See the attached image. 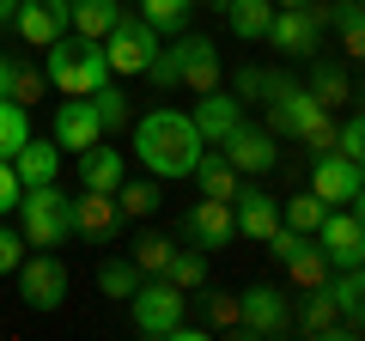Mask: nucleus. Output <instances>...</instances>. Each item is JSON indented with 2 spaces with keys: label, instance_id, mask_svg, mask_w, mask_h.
Instances as JSON below:
<instances>
[{
  "label": "nucleus",
  "instance_id": "34",
  "mask_svg": "<svg viewBox=\"0 0 365 341\" xmlns=\"http://www.w3.org/2000/svg\"><path fill=\"white\" fill-rule=\"evenodd\" d=\"M170 250H177V244H170L165 232H146L140 244H134V268H140V275H165V263H170Z\"/></svg>",
  "mask_w": 365,
  "mask_h": 341
},
{
  "label": "nucleus",
  "instance_id": "16",
  "mask_svg": "<svg viewBox=\"0 0 365 341\" xmlns=\"http://www.w3.org/2000/svg\"><path fill=\"white\" fill-rule=\"evenodd\" d=\"M13 25H19V37H25L31 49H49L67 31V0H19Z\"/></svg>",
  "mask_w": 365,
  "mask_h": 341
},
{
  "label": "nucleus",
  "instance_id": "45",
  "mask_svg": "<svg viewBox=\"0 0 365 341\" xmlns=\"http://www.w3.org/2000/svg\"><path fill=\"white\" fill-rule=\"evenodd\" d=\"M13 13H19V0H0V25H13Z\"/></svg>",
  "mask_w": 365,
  "mask_h": 341
},
{
  "label": "nucleus",
  "instance_id": "7",
  "mask_svg": "<svg viewBox=\"0 0 365 341\" xmlns=\"http://www.w3.org/2000/svg\"><path fill=\"white\" fill-rule=\"evenodd\" d=\"M237 311H244L237 335H287L292 329V305L280 287H244L237 292Z\"/></svg>",
  "mask_w": 365,
  "mask_h": 341
},
{
  "label": "nucleus",
  "instance_id": "48",
  "mask_svg": "<svg viewBox=\"0 0 365 341\" xmlns=\"http://www.w3.org/2000/svg\"><path fill=\"white\" fill-rule=\"evenodd\" d=\"M128 6H134V0H128Z\"/></svg>",
  "mask_w": 365,
  "mask_h": 341
},
{
  "label": "nucleus",
  "instance_id": "20",
  "mask_svg": "<svg viewBox=\"0 0 365 341\" xmlns=\"http://www.w3.org/2000/svg\"><path fill=\"white\" fill-rule=\"evenodd\" d=\"M323 292L341 305V317H347V335H353V329L365 335V263H359V268H341L335 280H323Z\"/></svg>",
  "mask_w": 365,
  "mask_h": 341
},
{
  "label": "nucleus",
  "instance_id": "41",
  "mask_svg": "<svg viewBox=\"0 0 365 341\" xmlns=\"http://www.w3.org/2000/svg\"><path fill=\"white\" fill-rule=\"evenodd\" d=\"M19 195H25V183H19V170H13V158H0V220L19 208Z\"/></svg>",
  "mask_w": 365,
  "mask_h": 341
},
{
  "label": "nucleus",
  "instance_id": "2",
  "mask_svg": "<svg viewBox=\"0 0 365 341\" xmlns=\"http://www.w3.org/2000/svg\"><path fill=\"white\" fill-rule=\"evenodd\" d=\"M43 73H49V86H61V98H91L110 79V55H104V43L79 37V31H61V37L49 43Z\"/></svg>",
  "mask_w": 365,
  "mask_h": 341
},
{
  "label": "nucleus",
  "instance_id": "6",
  "mask_svg": "<svg viewBox=\"0 0 365 341\" xmlns=\"http://www.w3.org/2000/svg\"><path fill=\"white\" fill-rule=\"evenodd\" d=\"M317 244H323L329 268H359L365 263V220L353 208H329L317 225Z\"/></svg>",
  "mask_w": 365,
  "mask_h": 341
},
{
  "label": "nucleus",
  "instance_id": "13",
  "mask_svg": "<svg viewBox=\"0 0 365 341\" xmlns=\"http://www.w3.org/2000/svg\"><path fill=\"white\" fill-rule=\"evenodd\" d=\"M232 220H237V238H256V244H268L274 225H280V201L262 195L256 177H250V183H237V195H232Z\"/></svg>",
  "mask_w": 365,
  "mask_h": 341
},
{
  "label": "nucleus",
  "instance_id": "43",
  "mask_svg": "<svg viewBox=\"0 0 365 341\" xmlns=\"http://www.w3.org/2000/svg\"><path fill=\"white\" fill-rule=\"evenodd\" d=\"M0 98H13V61L0 55Z\"/></svg>",
  "mask_w": 365,
  "mask_h": 341
},
{
  "label": "nucleus",
  "instance_id": "35",
  "mask_svg": "<svg viewBox=\"0 0 365 341\" xmlns=\"http://www.w3.org/2000/svg\"><path fill=\"white\" fill-rule=\"evenodd\" d=\"M43 92H49V73L31 61H13V104H43Z\"/></svg>",
  "mask_w": 365,
  "mask_h": 341
},
{
  "label": "nucleus",
  "instance_id": "15",
  "mask_svg": "<svg viewBox=\"0 0 365 341\" xmlns=\"http://www.w3.org/2000/svg\"><path fill=\"white\" fill-rule=\"evenodd\" d=\"M359 177H365V170L353 165L347 153H317V165H311V189L329 201V208H347L353 189H359Z\"/></svg>",
  "mask_w": 365,
  "mask_h": 341
},
{
  "label": "nucleus",
  "instance_id": "17",
  "mask_svg": "<svg viewBox=\"0 0 365 341\" xmlns=\"http://www.w3.org/2000/svg\"><path fill=\"white\" fill-rule=\"evenodd\" d=\"M116 225H122L116 195H104V189H86V195L73 201V232H79V238H91V244H110V238H116Z\"/></svg>",
  "mask_w": 365,
  "mask_h": 341
},
{
  "label": "nucleus",
  "instance_id": "10",
  "mask_svg": "<svg viewBox=\"0 0 365 341\" xmlns=\"http://www.w3.org/2000/svg\"><path fill=\"white\" fill-rule=\"evenodd\" d=\"M19 292H25L31 311H55L67 299V268L61 256H25L19 263Z\"/></svg>",
  "mask_w": 365,
  "mask_h": 341
},
{
  "label": "nucleus",
  "instance_id": "38",
  "mask_svg": "<svg viewBox=\"0 0 365 341\" xmlns=\"http://www.w3.org/2000/svg\"><path fill=\"white\" fill-rule=\"evenodd\" d=\"M232 98H237V104H262V98H268V73H262L256 61H250V67H237V79H232Z\"/></svg>",
  "mask_w": 365,
  "mask_h": 341
},
{
  "label": "nucleus",
  "instance_id": "27",
  "mask_svg": "<svg viewBox=\"0 0 365 341\" xmlns=\"http://www.w3.org/2000/svg\"><path fill=\"white\" fill-rule=\"evenodd\" d=\"M165 280L170 287H182V292H195V287H207V250H170V263H165Z\"/></svg>",
  "mask_w": 365,
  "mask_h": 341
},
{
  "label": "nucleus",
  "instance_id": "39",
  "mask_svg": "<svg viewBox=\"0 0 365 341\" xmlns=\"http://www.w3.org/2000/svg\"><path fill=\"white\" fill-rule=\"evenodd\" d=\"M335 153H347L353 165H365V116L341 122V134H335Z\"/></svg>",
  "mask_w": 365,
  "mask_h": 341
},
{
  "label": "nucleus",
  "instance_id": "36",
  "mask_svg": "<svg viewBox=\"0 0 365 341\" xmlns=\"http://www.w3.org/2000/svg\"><path fill=\"white\" fill-rule=\"evenodd\" d=\"M116 208H122V213H134V220H146V213L158 208V189H153V183H128V177H122V189H116Z\"/></svg>",
  "mask_w": 365,
  "mask_h": 341
},
{
  "label": "nucleus",
  "instance_id": "21",
  "mask_svg": "<svg viewBox=\"0 0 365 341\" xmlns=\"http://www.w3.org/2000/svg\"><path fill=\"white\" fill-rule=\"evenodd\" d=\"M79 183L116 195V189H122V153H116V146H104V141L86 146V153H79Z\"/></svg>",
  "mask_w": 365,
  "mask_h": 341
},
{
  "label": "nucleus",
  "instance_id": "4",
  "mask_svg": "<svg viewBox=\"0 0 365 341\" xmlns=\"http://www.w3.org/2000/svg\"><path fill=\"white\" fill-rule=\"evenodd\" d=\"M128 305H134V329H140V335H153V341H165L170 329L182 323V305H189V292L170 287L165 275H146L140 292H134Z\"/></svg>",
  "mask_w": 365,
  "mask_h": 341
},
{
  "label": "nucleus",
  "instance_id": "1",
  "mask_svg": "<svg viewBox=\"0 0 365 341\" xmlns=\"http://www.w3.org/2000/svg\"><path fill=\"white\" fill-rule=\"evenodd\" d=\"M134 153H140V165L153 170V177H189L195 158L207 153V141H201L195 122L177 116V110H146V116L134 122Z\"/></svg>",
  "mask_w": 365,
  "mask_h": 341
},
{
  "label": "nucleus",
  "instance_id": "40",
  "mask_svg": "<svg viewBox=\"0 0 365 341\" xmlns=\"http://www.w3.org/2000/svg\"><path fill=\"white\" fill-rule=\"evenodd\" d=\"M19 263H25V232H13V225H0V275H13Z\"/></svg>",
  "mask_w": 365,
  "mask_h": 341
},
{
  "label": "nucleus",
  "instance_id": "12",
  "mask_svg": "<svg viewBox=\"0 0 365 341\" xmlns=\"http://www.w3.org/2000/svg\"><path fill=\"white\" fill-rule=\"evenodd\" d=\"M104 141V122H98V104L91 98H67L55 104V146L61 153H86V146Z\"/></svg>",
  "mask_w": 365,
  "mask_h": 341
},
{
  "label": "nucleus",
  "instance_id": "5",
  "mask_svg": "<svg viewBox=\"0 0 365 341\" xmlns=\"http://www.w3.org/2000/svg\"><path fill=\"white\" fill-rule=\"evenodd\" d=\"M104 55H110V73H146L158 55V31L146 19H116L104 37Z\"/></svg>",
  "mask_w": 365,
  "mask_h": 341
},
{
  "label": "nucleus",
  "instance_id": "24",
  "mask_svg": "<svg viewBox=\"0 0 365 341\" xmlns=\"http://www.w3.org/2000/svg\"><path fill=\"white\" fill-rule=\"evenodd\" d=\"M189 177H195L201 195H213V201H232V195H237V183H244V177H237V165H232L225 153H201Z\"/></svg>",
  "mask_w": 365,
  "mask_h": 341
},
{
  "label": "nucleus",
  "instance_id": "33",
  "mask_svg": "<svg viewBox=\"0 0 365 341\" xmlns=\"http://www.w3.org/2000/svg\"><path fill=\"white\" fill-rule=\"evenodd\" d=\"M91 104H98V122H104V134H116V128H128V98L116 92V86H98V92H91Z\"/></svg>",
  "mask_w": 365,
  "mask_h": 341
},
{
  "label": "nucleus",
  "instance_id": "11",
  "mask_svg": "<svg viewBox=\"0 0 365 341\" xmlns=\"http://www.w3.org/2000/svg\"><path fill=\"white\" fill-rule=\"evenodd\" d=\"M225 158L237 165V177H268L274 165H280V153H274V134L268 128H250V122H237L232 134H225Z\"/></svg>",
  "mask_w": 365,
  "mask_h": 341
},
{
  "label": "nucleus",
  "instance_id": "31",
  "mask_svg": "<svg viewBox=\"0 0 365 341\" xmlns=\"http://www.w3.org/2000/svg\"><path fill=\"white\" fill-rule=\"evenodd\" d=\"M25 141H31V110L13 104V98H0V158H13Z\"/></svg>",
  "mask_w": 365,
  "mask_h": 341
},
{
  "label": "nucleus",
  "instance_id": "9",
  "mask_svg": "<svg viewBox=\"0 0 365 341\" xmlns=\"http://www.w3.org/2000/svg\"><path fill=\"white\" fill-rule=\"evenodd\" d=\"M182 238L195 250H225L237 238V220H232V201H213V195H201L195 208L182 213Z\"/></svg>",
  "mask_w": 365,
  "mask_h": 341
},
{
  "label": "nucleus",
  "instance_id": "32",
  "mask_svg": "<svg viewBox=\"0 0 365 341\" xmlns=\"http://www.w3.org/2000/svg\"><path fill=\"white\" fill-rule=\"evenodd\" d=\"M287 275H292V280H299V287H304V292H311V287H323V280H329V256H323V244H317V250H311V244H304V250H299V256H292V263H287Z\"/></svg>",
  "mask_w": 365,
  "mask_h": 341
},
{
  "label": "nucleus",
  "instance_id": "3",
  "mask_svg": "<svg viewBox=\"0 0 365 341\" xmlns=\"http://www.w3.org/2000/svg\"><path fill=\"white\" fill-rule=\"evenodd\" d=\"M13 213H19V232H25L31 250H55L61 238H73V201L55 183H31Z\"/></svg>",
  "mask_w": 365,
  "mask_h": 341
},
{
  "label": "nucleus",
  "instance_id": "22",
  "mask_svg": "<svg viewBox=\"0 0 365 341\" xmlns=\"http://www.w3.org/2000/svg\"><path fill=\"white\" fill-rule=\"evenodd\" d=\"M116 19H122L116 0H67V31H79V37H91V43H104Z\"/></svg>",
  "mask_w": 365,
  "mask_h": 341
},
{
  "label": "nucleus",
  "instance_id": "14",
  "mask_svg": "<svg viewBox=\"0 0 365 341\" xmlns=\"http://www.w3.org/2000/svg\"><path fill=\"white\" fill-rule=\"evenodd\" d=\"M317 19H311V6H274V25H268V43L280 55H304L311 61L317 55Z\"/></svg>",
  "mask_w": 365,
  "mask_h": 341
},
{
  "label": "nucleus",
  "instance_id": "37",
  "mask_svg": "<svg viewBox=\"0 0 365 341\" xmlns=\"http://www.w3.org/2000/svg\"><path fill=\"white\" fill-rule=\"evenodd\" d=\"M237 323H244V311H237V292H207V329L237 335Z\"/></svg>",
  "mask_w": 365,
  "mask_h": 341
},
{
  "label": "nucleus",
  "instance_id": "29",
  "mask_svg": "<svg viewBox=\"0 0 365 341\" xmlns=\"http://www.w3.org/2000/svg\"><path fill=\"white\" fill-rule=\"evenodd\" d=\"M140 268H134V256H128V263H122V256H116V263H98V292H104V299H134V292H140Z\"/></svg>",
  "mask_w": 365,
  "mask_h": 341
},
{
  "label": "nucleus",
  "instance_id": "8",
  "mask_svg": "<svg viewBox=\"0 0 365 341\" xmlns=\"http://www.w3.org/2000/svg\"><path fill=\"white\" fill-rule=\"evenodd\" d=\"M170 67H177V86H189V92H213L220 86V49H213V37H189L182 31L177 49H165Z\"/></svg>",
  "mask_w": 365,
  "mask_h": 341
},
{
  "label": "nucleus",
  "instance_id": "44",
  "mask_svg": "<svg viewBox=\"0 0 365 341\" xmlns=\"http://www.w3.org/2000/svg\"><path fill=\"white\" fill-rule=\"evenodd\" d=\"M359 170H365V165H359ZM347 208H353V213L365 220V177H359V189H353V201H347Z\"/></svg>",
  "mask_w": 365,
  "mask_h": 341
},
{
  "label": "nucleus",
  "instance_id": "25",
  "mask_svg": "<svg viewBox=\"0 0 365 341\" xmlns=\"http://www.w3.org/2000/svg\"><path fill=\"white\" fill-rule=\"evenodd\" d=\"M220 6H225V25H232V37H244V43L268 37V25H274V0H220Z\"/></svg>",
  "mask_w": 365,
  "mask_h": 341
},
{
  "label": "nucleus",
  "instance_id": "23",
  "mask_svg": "<svg viewBox=\"0 0 365 341\" xmlns=\"http://www.w3.org/2000/svg\"><path fill=\"white\" fill-rule=\"evenodd\" d=\"M13 170H19V183H55V170H61V146L55 141H25L13 153Z\"/></svg>",
  "mask_w": 365,
  "mask_h": 341
},
{
  "label": "nucleus",
  "instance_id": "18",
  "mask_svg": "<svg viewBox=\"0 0 365 341\" xmlns=\"http://www.w3.org/2000/svg\"><path fill=\"white\" fill-rule=\"evenodd\" d=\"M189 122H195V134H201L207 146H220L225 134L244 122V104H237L232 92H220V86H213V92H201V104H195V116H189Z\"/></svg>",
  "mask_w": 365,
  "mask_h": 341
},
{
  "label": "nucleus",
  "instance_id": "30",
  "mask_svg": "<svg viewBox=\"0 0 365 341\" xmlns=\"http://www.w3.org/2000/svg\"><path fill=\"white\" fill-rule=\"evenodd\" d=\"M323 213H329V201L317 195H292L287 208H280V225H292V232H304V238H317V225H323Z\"/></svg>",
  "mask_w": 365,
  "mask_h": 341
},
{
  "label": "nucleus",
  "instance_id": "42",
  "mask_svg": "<svg viewBox=\"0 0 365 341\" xmlns=\"http://www.w3.org/2000/svg\"><path fill=\"white\" fill-rule=\"evenodd\" d=\"M341 55H353V61H365V13L353 19V25H341Z\"/></svg>",
  "mask_w": 365,
  "mask_h": 341
},
{
  "label": "nucleus",
  "instance_id": "19",
  "mask_svg": "<svg viewBox=\"0 0 365 341\" xmlns=\"http://www.w3.org/2000/svg\"><path fill=\"white\" fill-rule=\"evenodd\" d=\"M304 92H311L323 110H335V104H347V98H353V79H347V67H341V61L311 55V61H304Z\"/></svg>",
  "mask_w": 365,
  "mask_h": 341
},
{
  "label": "nucleus",
  "instance_id": "49",
  "mask_svg": "<svg viewBox=\"0 0 365 341\" xmlns=\"http://www.w3.org/2000/svg\"><path fill=\"white\" fill-rule=\"evenodd\" d=\"M359 6H365V0H359Z\"/></svg>",
  "mask_w": 365,
  "mask_h": 341
},
{
  "label": "nucleus",
  "instance_id": "47",
  "mask_svg": "<svg viewBox=\"0 0 365 341\" xmlns=\"http://www.w3.org/2000/svg\"><path fill=\"white\" fill-rule=\"evenodd\" d=\"M189 6H220V0H189Z\"/></svg>",
  "mask_w": 365,
  "mask_h": 341
},
{
  "label": "nucleus",
  "instance_id": "26",
  "mask_svg": "<svg viewBox=\"0 0 365 341\" xmlns=\"http://www.w3.org/2000/svg\"><path fill=\"white\" fill-rule=\"evenodd\" d=\"M304 335H347V317H341V305L329 299L323 287H311V299H304V317H299Z\"/></svg>",
  "mask_w": 365,
  "mask_h": 341
},
{
  "label": "nucleus",
  "instance_id": "28",
  "mask_svg": "<svg viewBox=\"0 0 365 341\" xmlns=\"http://www.w3.org/2000/svg\"><path fill=\"white\" fill-rule=\"evenodd\" d=\"M140 19L158 31V37H182L189 31V0H134Z\"/></svg>",
  "mask_w": 365,
  "mask_h": 341
},
{
  "label": "nucleus",
  "instance_id": "46",
  "mask_svg": "<svg viewBox=\"0 0 365 341\" xmlns=\"http://www.w3.org/2000/svg\"><path fill=\"white\" fill-rule=\"evenodd\" d=\"M274 6H311V0H274Z\"/></svg>",
  "mask_w": 365,
  "mask_h": 341
}]
</instances>
